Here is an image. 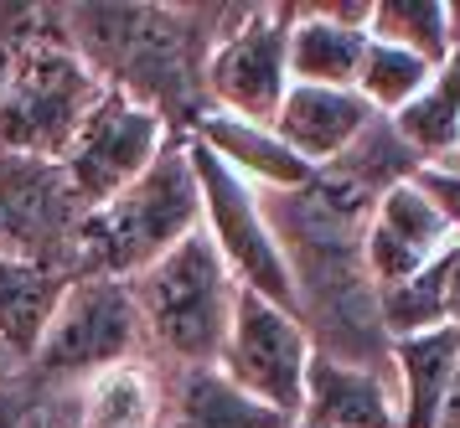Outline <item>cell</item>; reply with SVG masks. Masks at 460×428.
Wrapping results in <instances>:
<instances>
[{"instance_id":"obj_34","label":"cell","mask_w":460,"mask_h":428,"mask_svg":"<svg viewBox=\"0 0 460 428\" xmlns=\"http://www.w3.org/2000/svg\"><path fill=\"white\" fill-rule=\"evenodd\" d=\"M161 428H166V424H161Z\"/></svg>"},{"instance_id":"obj_2","label":"cell","mask_w":460,"mask_h":428,"mask_svg":"<svg viewBox=\"0 0 460 428\" xmlns=\"http://www.w3.org/2000/svg\"><path fill=\"white\" fill-rule=\"evenodd\" d=\"M73 52L104 88L161 114L176 140L208 114V57L238 5H58Z\"/></svg>"},{"instance_id":"obj_33","label":"cell","mask_w":460,"mask_h":428,"mask_svg":"<svg viewBox=\"0 0 460 428\" xmlns=\"http://www.w3.org/2000/svg\"><path fill=\"white\" fill-rule=\"evenodd\" d=\"M37 428H42V424H37Z\"/></svg>"},{"instance_id":"obj_1","label":"cell","mask_w":460,"mask_h":428,"mask_svg":"<svg viewBox=\"0 0 460 428\" xmlns=\"http://www.w3.org/2000/svg\"><path fill=\"white\" fill-rule=\"evenodd\" d=\"M259 212L270 223L274 243L285 253L295 289V320L305 326L321 356H336L347 367H362L394 388V341L377 320V284L362 264V232L373 217V202L315 170L300 191H253Z\"/></svg>"},{"instance_id":"obj_9","label":"cell","mask_w":460,"mask_h":428,"mask_svg":"<svg viewBox=\"0 0 460 428\" xmlns=\"http://www.w3.org/2000/svg\"><path fill=\"white\" fill-rule=\"evenodd\" d=\"M187 155H191V170H197V191H202V232L217 248V258L233 274V284L295 315L290 268H285V253H279L270 223L259 212L253 186H243L228 165L217 161L212 150H202L197 140H187Z\"/></svg>"},{"instance_id":"obj_26","label":"cell","mask_w":460,"mask_h":428,"mask_svg":"<svg viewBox=\"0 0 460 428\" xmlns=\"http://www.w3.org/2000/svg\"><path fill=\"white\" fill-rule=\"evenodd\" d=\"M414 186L439 206V217L450 223V232H456V243H460V170H419Z\"/></svg>"},{"instance_id":"obj_22","label":"cell","mask_w":460,"mask_h":428,"mask_svg":"<svg viewBox=\"0 0 460 428\" xmlns=\"http://www.w3.org/2000/svg\"><path fill=\"white\" fill-rule=\"evenodd\" d=\"M367 37L388 41V47H403V52L424 57L429 67L450 62V52H456L450 5L445 0H373Z\"/></svg>"},{"instance_id":"obj_3","label":"cell","mask_w":460,"mask_h":428,"mask_svg":"<svg viewBox=\"0 0 460 428\" xmlns=\"http://www.w3.org/2000/svg\"><path fill=\"white\" fill-rule=\"evenodd\" d=\"M129 300L140 315V341L146 362L161 371L217 367L223 341L233 326V300L238 284L223 268L217 248L197 227L187 243H176L166 258H155L146 274L129 279Z\"/></svg>"},{"instance_id":"obj_30","label":"cell","mask_w":460,"mask_h":428,"mask_svg":"<svg viewBox=\"0 0 460 428\" xmlns=\"http://www.w3.org/2000/svg\"><path fill=\"white\" fill-rule=\"evenodd\" d=\"M11 377H16V362H11V356H5V351H0V388H5V382H11Z\"/></svg>"},{"instance_id":"obj_21","label":"cell","mask_w":460,"mask_h":428,"mask_svg":"<svg viewBox=\"0 0 460 428\" xmlns=\"http://www.w3.org/2000/svg\"><path fill=\"white\" fill-rule=\"evenodd\" d=\"M321 176H332V181H341L347 191H357L362 202H373L383 191H394V186L414 181L419 176V161L409 155V144L398 140V129L388 119H373L362 135H357L352 144H347V155H336Z\"/></svg>"},{"instance_id":"obj_12","label":"cell","mask_w":460,"mask_h":428,"mask_svg":"<svg viewBox=\"0 0 460 428\" xmlns=\"http://www.w3.org/2000/svg\"><path fill=\"white\" fill-rule=\"evenodd\" d=\"M450 248H456V232L439 217V206L414 181H403L377 197L367 232H362V264H367V279L377 289H394Z\"/></svg>"},{"instance_id":"obj_15","label":"cell","mask_w":460,"mask_h":428,"mask_svg":"<svg viewBox=\"0 0 460 428\" xmlns=\"http://www.w3.org/2000/svg\"><path fill=\"white\" fill-rule=\"evenodd\" d=\"M295 428H398L394 388L373 371L347 367V362L315 351L311 367H305Z\"/></svg>"},{"instance_id":"obj_16","label":"cell","mask_w":460,"mask_h":428,"mask_svg":"<svg viewBox=\"0 0 460 428\" xmlns=\"http://www.w3.org/2000/svg\"><path fill=\"white\" fill-rule=\"evenodd\" d=\"M187 140H197L202 150H212L217 161L228 165L233 176L253 191H300L315 181V170L300 155L285 150V140L274 135L270 124H249L233 119V114H202L187 129Z\"/></svg>"},{"instance_id":"obj_4","label":"cell","mask_w":460,"mask_h":428,"mask_svg":"<svg viewBox=\"0 0 460 428\" xmlns=\"http://www.w3.org/2000/svg\"><path fill=\"white\" fill-rule=\"evenodd\" d=\"M197 227H202L197 170H191L187 140H171L140 181H129L114 202L84 217L73 274H99V279L129 284L155 258H166L176 243H187Z\"/></svg>"},{"instance_id":"obj_28","label":"cell","mask_w":460,"mask_h":428,"mask_svg":"<svg viewBox=\"0 0 460 428\" xmlns=\"http://www.w3.org/2000/svg\"><path fill=\"white\" fill-rule=\"evenodd\" d=\"M445 326L460 330V243L450 248V268H445Z\"/></svg>"},{"instance_id":"obj_8","label":"cell","mask_w":460,"mask_h":428,"mask_svg":"<svg viewBox=\"0 0 460 428\" xmlns=\"http://www.w3.org/2000/svg\"><path fill=\"white\" fill-rule=\"evenodd\" d=\"M176 140L161 114H150L140 109L135 99H125L119 88H104L99 103L84 114L78 124V135L67 140L63 170L67 191H73V202L84 206V212H99L104 202H114L129 181H140L150 165L161 161V150Z\"/></svg>"},{"instance_id":"obj_5","label":"cell","mask_w":460,"mask_h":428,"mask_svg":"<svg viewBox=\"0 0 460 428\" xmlns=\"http://www.w3.org/2000/svg\"><path fill=\"white\" fill-rule=\"evenodd\" d=\"M104 83L93 78L63 31V11L42 5L37 31L26 37L16 73L0 93V161H63L84 114L99 103Z\"/></svg>"},{"instance_id":"obj_7","label":"cell","mask_w":460,"mask_h":428,"mask_svg":"<svg viewBox=\"0 0 460 428\" xmlns=\"http://www.w3.org/2000/svg\"><path fill=\"white\" fill-rule=\"evenodd\" d=\"M295 5H238L208 57V109L249 124H274L290 93Z\"/></svg>"},{"instance_id":"obj_19","label":"cell","mask_w":460,"mask_h":428,"mask_svg":"<svg viewBox=\"0 0 460 428\" xmlns=\"http://www.w3.org/2000/svg\"><path fill=\"white\" fill-rule=\"evenodd\" d=\"M161 424L166 428H290V418L253 403L249 392H238L217 367H191V371H166Z\"/></svg>"},{"instance_id":"obj_17","label":"cell","mask_w":460,"mask_h":428,"mask_svg":"<svg viewBox=\"0 0 460 428\" xmlns=\"http://www.w3.org/2000/svg\"><path fill=\"white\" fill-rule=\"evenodd\" d=\"M73 274L52 264H31L16 253H0V351L16 362V371L42 346L52 315L63 305Z\"/></svg>"},{"instance_id":"obj_14","label":"cell","mask_w":460,"mask_h":428,"mask_svg":"<svg viewBox=\"0 0 460 428\" xmlns=\"http://www.w3.org/2000/svg\"><path fill=\"white\" fill-rule=\"evenodd\" d=\"M373 119L377 114L367 109V99L357 88H305V83H290V93H285L270 129L311 170H326L336 155H347V144Z\"/></svg>"},{"instance_id":"obj_23","label":"cell","mask_w":460,"mask_h":428,"mask_svg":"<svg viewBox=\"0 0 460 428\" xmlns=\"http://www.w3.org/2000/svg\"><path fill=\"white\" fill-rule=\"evenodd\" d=\"M429 78H435V67H429L424 57L367 37V52H362V67H357L352 88L367 99V109H373L377 119H394L403 103L424 93V83Z\"/></svg>"},{"instance_id":"obj_24","label":"cell","mask_w":460,"mask_h":428,"mask_svg":"<svg viewBox=\"0 0 460 428\" xmlns=\"http://www.w3.org/2000/svg\"><path fill=\"white\" fill-rule=\"evenodd\" d=\"M445 268H450V253H439L435 264L419 268L414 279H403V284L377 289V320H383L388 341L424 336V330L445 326Z\"/></svg>"},{"instance_id":"obj_27","label":"cell","mask_w":460,"mask_h":428,"mask_svg":"<svg viewBox=\"0 0 460 428\" xmlns=\"http://www.w3.org/2000/svg\"><path fill=\"white\" fill-rule=\"evenodd\" d=\"M37 388L26 382L22 371L0 388V428H37Z\"/></svg>"},{"instance_id":"obj_11","label":"cell","mask_w":460,"mask_h":428,"mask_svg":"<svg viewBox=\"0 0 460 428\" xmlns=\"http://www.w3.org/2000/svg\"><path fill=\"white\" fill-rule=\"evenodd\" d=\"M166 413V371L129 356L119 367L93 371L88 382L63 392H47L37 403L42 428H161Z\"/></svg>"},{"instance_id":"obj_18","label":"cell","mask_w":460,"mask_h":428,"mask_svg":"<svg viewBox=\"0 0 460 428\" xmlns=\"http://www.w3.org/2000/svg\"><path fill=\"white\" fill-rule=\"evenodd\" d=\"M456 362H460V330L450 326L394 341L388 367H394L398 428H439V408H445V388L456 377Z\"/></svg>"},{"instance_id":"obj_32","label":"cell","mask_w":460,"mask_h":428,"mask_svg":"<svg viewBox=\"0 0 460 428\" xmlns=\"http://www.w3.org/2000/svg\"><path fill=\"white\" fill-rule=\"evenodd\" d=\"M456 52H460V41H456Z\"/></svg>"},{"instance_id":"obj_25","label":"cell","mask_w":460,"mask_h":428,"mask_svg":"<svg viewBox=\"0 0 460 428\" xmlns=\"http://www.w3.org/2000/svg\"><path fill=\"white\" fill-rule=\"evenodd\" d=\"M37 16H42V5H0V93H5V83L16 73L26 37L37 31Z\"/></svg>"},{"instance_id":"obj_13","label":"cell","mask_w":460,"mask_h":428,"mask_svg":"<svg viewBox=\"0 0 460 428\" xmlns=\"http://www.w3.org/2000/svg\"><path fill=\"white\" fill-rule=\"evenodd\" d=\"M367 0H315L295 5L290 26V83L305 88H352L367 52Z\"/></svg>"},{"instance_id":"obj_6","label":"cell","mask_w":460,"mask_h":428,"mask_svg":"<svg viewBox=\"0 0 460 428\" xmlns=\"http://www.w3.org/2000/svg\"><path fill=\"white\" fill-rule=\"evenodd\" d=\"M129 356H146L129 284L125 279H99V274H73L63 305L52 315L42 346L22 367V377L37 388V397H47V392L88 382L93 371L119 367Z\"/></svg>"},{"instance_id":"obj_10","label":"cell","mask_w":460,"mask_h":428,"mask_svg":"<svg viewBox=\"0 0 460 428\" xmlns=\"http://www.w3.org/2000/svg\"><path fill=\"white\" fill-rule=\"evenodd\" d=\"M311 356H315L311 336H305V326L295 320L290 310L238 289L228 341H223V356H217V371L228 377L233 388L249 392L253 403H264L270 413L295 424Z\"/></svg>"},{"instance_id":"obj_31","label":"cell","mask_w":460,"mask_h":428,"mask_svg":"<svg viewBox=\"0 0 460 428\" xmlns=\"http://www.w3.org/2000/svg\"><path fill=\"white\" fill-rule=\"evenodd\" d=\"M456 170H460V150H456Z\"/></svg>"},{"instance_id":"obj_20","label":"cell","mask_w":460,"mask_h":428,"mask_svg":"<svg viewBox=\"0 0 460 428\" xmlns=\"http://www.w3.org/2000/svg\"><path fill=\"white\" fill-rule=\"evenodd\" d=\"M398 140L409 144V155L419 161V170H456L460 150V52H450V62H439L435 78L424 83V93L409 99L394 119Z\"/></svg>"},{"instance_id":"obj_35","label":"cell","mask_w":460,"mask_h":428,"mask_svg":"<svg viewBox=\"0 0 460 428\" xmlns=\"http://www.w3.org/2000/svg\"><path fill=\"white\" fill-rule=\"evenodd\" d=\"M290 428H295V424H290Z\"/></svg>"},{"instance_id":"obj_29","label":"cell","mask_w":460,"mask_h":428,"mask_svg":"<svg viewBox=\"0 0 460 428\" xmlns=\"http://www.w3.org/2000/svg\"><path fill=\"white\" fill-rule=\"evenodd\" d=\"M439 428H460V362H456V377L445 388V408H439Z\"/></svg>"}]
</instances>
